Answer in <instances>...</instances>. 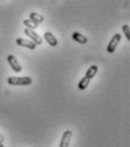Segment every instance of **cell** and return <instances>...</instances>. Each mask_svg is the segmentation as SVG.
<instances>
[{
	"label": "cell",
	"instance_id": "obj_6",
	"mask_svg": "<svg viewBox=\"0 0 130 147\" xmlns=\"http://www.w3.org/2000/svg\"><path fill=\"white\" fill-rule=\"evenodd\" d=\"M16 43L18 44L19 47H24V48H27V49H31V50H34L36 48V44L33 42V41H30V40H25V38H16Z\"/></svg>",
	"mask_w": 130,
	"mask_h": 147
},
{
	"label": "cell",
	"instance_id": "obj_14",
	"mask_svg": "<svg viewBox=\"0 0 130 147\" xmlns=\"http://www.w3.org/2000/svg\"><path fill=\"white\" fill-rule=\"evenodd\" d=\"M5 140V137H3V135L2 134H0V143H2Z\"/></svg>",
	"mask_w": 130,
	"mask_h": 147
},
{
	"label": "cell",
	"instance_id": "obj_1",
	"mask_svg": "<svg viewBox=\"0 0 130 147\" xmlns=\"http://www.w3.org/2000/svg\"><path fill=\"white\" fill-rule=\"evenodd\" d=\"M8 84L14 85V86H28L32 84V78L28 76L25 77H9L8 78Z\"/></svg>",
	"mask_w": 130,
	"mask_h": 147
},
{
	"label": "cell",
	"instance_id": "obj_2",
	"mask_svg": "<svg viewBox=\"0 0 130 147\" xmlns=\"http://www.w3.org/2000/svg\"><path fill=\"white\" fill-rule=\"evenodd\" d=\"M7 60H8V63L10 65L11 69L15 71V73H20L22 71V66L19 65L18 60L16 59V57L13 55H7Z\"/></svg>",
	"mask_w": 130,
	"mask_h": 147
},
{
	"label": "cell",
	"instance_id": "obj_5",
	"mask_svg": "<svg viewBox=\"0 0 130 147\" xmlns=\"http://www.w3.org/2000/svg\"><path fill=\"white\" fill-rule=\"evenodd\" d=\"M71 137H73V132L70 130H67L63 132L62 137H61V140H60V145L59 147H68L70 144V140H71Z\"/></svg>",
	"mask_w": 130,
	"mask_h": 147
},
{
	"label": "cell",
	"instance_id": "obj_15",
	"mask_svg": "<svg viewBox=\"0 0 130 147\" xmlns=\"http://www.w3.org/2000/svg\"><path fill=\"white\" fill-rule=\"evenodd\" d=\"M0 147H5L3 145H2V143H0Z\"/></svg>",
	"mask_w": 130,
	"mask_h": 147
},
{
	"label": "cell",
	"instance_id": "obj_4",
	"mask_svg": "<svg viewBox=\"0 0 130 147\" xmlns=\"http://www.w3.org/2000/svg\"><path fill=\"white\" fill-rule=\"evenodd\" d=\"M120 41H121V35L120 34H115L114 36L112 37L111 41L108 44V52L109 53H113L115 51V49H117L118 44L120 43Z\"/></svg>",
	"mask_w": 130,
	"mask_h": 147
},
{
	"label": "cell",
	"instance_id": "obj_10",
	"mask_svg": "<svg viewBox=\"0 0 130 147\" xmlns=\"http://www.w3.org/2000/svg\"><path fill=\"white\" fill-rule=\"evenodd\" d=\"M90 83H91V79L87 78L86 76H84V77L80 79V82L78 83V88H79L80 91H84V90L87 88V86L90 85Z\"/></svg>",
	"mask_w": 130,
	"mask_h": 147
},
{
	"label": "cell",
	"instance_id": "obj_9",
	"mask_svg": "<svg viewBox=\"0 0 130 147\" xmlns=\"http://www.w3.org/2000/svg\"><path fill=\"white\" fill-rule=\"evenodd\" d=\"M30 19H31L33 23H35L36 25L43 23V20H44L43 16L40 15V14H37V13H31V14H30Z\"/></svg>",
	"mask_w": 130,
	"mask_h": 147
},
{
	"label": "cell",
	"instance_id": "obj_12",
	"mask_svg": "<svg viewBox=\"0 0 130 147\" xmlns=\"http://www.w3.org/2000/svg\"><path fill=\"white\" fill-rule=\"evenodd\" d=\"M23 23H24V25H25L27 28H31V30H35V28L37 27L36 24H35V23H33L31 19H25Z\"/></svg>",
	"mask_w": 130,
	"mask_h": 147
},
{
	"label": "cell",
	"instance_id": "obj_13",
	"mask_svg": "<svg viewBox=\"0 0 130 147\" xmlns=\"http://www.w3.org/2000/svg\"><path fill=\"white\" fill-rule=\"evenodd\" d=\"M122 31H123V33H125V35H126V38L130 41V27L129 25H123L122 26Z\"/></svg>",
	"mask_w": 130,
	"mask_h": 147
},
{
	"label": "cell",
	"instance_id": "obj_8",
	"mask_svg": "<svg viewBox=\"0 0 130 147\" xmlns=\"http://www.w3.org/2000/svg\"><path fill=\"white\" fill-rule=\"evenodd\" d=\"M71 36H73V38H74L76 42H78V43H80V44L87 43V37L85 36V35H83V34H80V33H78V32L73 33Z\"/></svg>",
	"mask_w": 130,
	"mask_h": 147
},
{
	"label": "cell",
	"instance_id": "obj_11",
	"mask_svg": "<svg viewBox=\"0 0 130 147\" xmlns=\"http://www.w3.org/2000/svg\"><path fill=\"white\" fill-rule=\"evenodd\" d=\"M97 70H98V67L96 66V65H92L88 69H87V71H86V77L87 78H90V79H92V78H94V76L97 74Z\"/></svg>",
	"mask_w": 130,
	"mask_h": 147
},
{
	"label": "cell",
	"instance_id": "obj_3",
	"mask_svg": "<svg viewBox=\"0 0 130 147\" xmlns=\"http://www.w3.org/2000/svg\"><path fill=\"white\" fill-rule=\"evenodd\" d=\"M24 33H25V34H26L28 37H31V41H33V42H34L36 45L42 44V38H41V36L37 34L34 30H31V28H25Z\"/></svg>",
	"mask_w": 130,
	"mask_h": 147
},
{
	"label": "cell",
	"instance_id": "obj_7",
	"mask_svg": "<svg viewBox=\"0 0 130 147\" xmlns=\"http://www.w3.org/2000/svg\"><path fill=\"white\" fill-rule=\"evenodd\" d=\"M44 38H45L46 43L50 47H57L58 45V40H57V37L51 32H45L44 33Z\"/></svg>",
	"mask_w": 130,
	"mask_h": 147
}]
</instances>
